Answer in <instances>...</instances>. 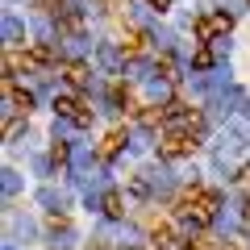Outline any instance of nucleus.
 <instances>
[{
    "instance_id": "f257e3e1",
    "label": "nucleus",
    "mask_w": 250,
    "mask_h": 250,
    "mask_svg": "<svg viewBox=\"0 0 250 250\" xmlns=\"http://www.w3.org/2000/svg\"><path fill=\"white\" fill-rule=\"evenodd\" d=\"M179 213H184L188 225H208L217 217V196L205 192V188H192V192H184V200H179Z\"/></svg>"
},
{
    "instance_id": "f03ea898",
    "label": "nucleus",
    "mask_w": 250,
    "mask_h": 250,
    "mask_svg": "<svg viewBox=\"0 0 250 250\" xmlns=\"http://www.w3.org/2000/svg\"><path fill=\"white\" fill-rule=\"evenodd\" d=\"M229 25H233L229 13H208V17H200L196 38H200V42H208V38H217V34H229Z\"/></svg>"
},
{
    "instance_id": "7ed1b4c3",
    "label": "nucleus",
    "mask_w": 250,
    "mask_h": 250,
    "mask_svg": "<svg viewBox=\"0 0 250 250\" xmlns=\"http://www.w3.org/2000/svg\"><path fill=\"white\" fill-rule=\"evenodd\" d=\"M192 146H196V142H192L188 134H167L159 142V154H163V159H179V154H192Z\"/></svg>"
},
{
    "instance_id": "20e7f679",
    "label": "nucleus",
    "mask_w": 250,
    "mask_h": 250,
    "mask_svg": "<svg viewBox=\"0 0 250 250\" xmlns=\"http://www.w3.org/2000/svg\"><path fill=\"white\" fill-rule=\"evenodd\" d=\"M100 208H104L108 217H121V213H125V200H121V192H104V196H100Z\"/></svg>"
},
{
    "instance_id": "39448f33",
    "label": "nucleus",
    "mask_w": 250,
    "mask_h": 250,
    "mask_svg": "<svg viewBox=\"0 0 250 250\" xmlns=\"http://www.w3.org/2000/svg\"><path fill=\"white\" fill-rule=\"evenodd\" d=\"M121 146H125V129H113V134L104 138V146H100V154H104V159H113Z\"/></svg>"
},
{
    "instance_id": "423d86ee",
    "label": "nucleus",
    "mask_w": 250,
    "mask_h": 250,
    "mask_svg": "<svg viewBox=\"0 0 250 250\" xmlns=\"http://www.w3.org/2000/svg\"><path fill=\"white\" fill-rule=\"evenodd\" d=\"M67 83L83 88V83H88V67H83V62H67Z\"/></svg>"
},
{
    "instance_id": "0eeeda50",
    "label": "nucleus",
    "mask_w": 250,
    "mask_h": 250,
    "mask_svg": "<svg viewBox=\"0 0 250 250\" xmlns=\"http://www.w3.org/2000/svg\"><path fill=\"white\" fill-rule=\"evenodd\" d=\"M213 59H217V50H208V46H200V50L192 54V67H196V71H208V67H213Z\"/></svg>"
},
{
    "instance_id": "6e6552de",
    "label": "nucleus",
    "mask_w": 250,
    "mask_h": 250,
    "mask_svg": "<svg viewBox=\"0 0 250 250\" xmlns=\"http://www.w3.org/2000/svg\"><path fill=\"white\" fill-rule=\"evenodd\" d=\"M21 34H25V25H21L17 17H4V42H17Z\"/></svg>"
},
{
    "instance_id": "1a4fd4ad",
    "label": "nucleus",
    "mask_w": 250,
    "mask_h": 250,
    "mask_svg": "<svg viewBox=\"0 0 250 250\" xmlns=\"http://www.w3.org/2000/svg\"><path fill=\"white\" fill-rule=\"evenodd\" d=\"M121 50H125V54H138V50H142V34H138V29H129V34H125V42H121Z\"/></svg>"
},
{
    "instance_id": "9d476101",
    "label": "nucleus",
    "mask_w": 250,
    "mask_h": 250,
    "mask_svg": "<svg viewBox=\"0 0 250 250\" xmlns=\"http://www.w3.org/2000/svg\"><path fill=\"white\" fill-rule=\"evenodd\" d=\"M150 242H154V246H171V229H167V225H154V233H150Z\"/></svg>"
},
{
    "instance_id": "9b49d317",
    "label": "nucleus",
    "mask_w": 250,
    "mask_h": 250,
    "mask_svg": "<svg viewBox=\"0 0 250 250\" xmlns=\"http://www.w3.org/2000/svg\"><path fill=\"white\" fill-rule=\"evenodd\" d=\"M42 205H50L54 213H59V208H62V196L54 192V188H46V192H42Z\"/></svg>"
},
{
    "instance_id": "f8f14e48",
    "label": "nucleus",
    "mask_w": 250,
    "mask_h": 250,
    "mask_svg": "<svg viewBox=\"0 0 250 250\" xmlns=\"http://www.w3.org/2000/svg\"><path fill=\"white\" fill-rule=\"evenodd\" d=\"M100 62H108V67H117V62H121V54H117L113 46H100Z\"/></svg>"
},
{
    "instance_id": "ddd939ff",
    "label": "nucleus",
    "mask_w": 250,
    "mask_h": 250,
    "mask_svg": "<svg viewBox=\"0 0 250 250\" xmlns=\"http://www.w3.org/2000/svg\"><path fill=\"white\" fill-rule=\"evenodd\" d=\"M34 9H42V13H54V9H59V13H62V0H34Z\"/></svg>"
},
{
    "instance_id": "4468645a",
    "label": "nucleus",
    "mask_w": 250,
    "mask_h": 250,
    "mask_svg": "<svg viewBox=\"0 0 250 250\" xmlns=\"http://www.w3.org/2000/svg\"><path fill=\"white\" fill-rule=\"evenodd\" d=\"M4 192H9V196L17 192V171H4Z\"/></svg>"
},
{
    "instance_id": "2eb2a0df",
    "label": "nucleus",
    "mask_w": 250,
    "mask_h": 250,
    "mask_svg": "<svg viewBox=\"0 0 250 250\" xmlns=\"http://www.w3.org/2000/svg\"><path fill=\"white\" fill-rule=\"evenodd\" d=\"M146 4H154V9H167V0H146Z\"/></svg>"
},
{
    "instance_id": "dca6fc26",
    "label": "nucleus",
    "mask_w": 250,
    "mask_h": 250,
    "mask_svg": "<svg viewBox=\"0 0 250 250\" xmlns=\"http://www.w3.org/2000/svg\"><path fill=\"white\" fill-rule=\"evenodd\" d=\"M246 221H250V200H246Z\"/></svg>"
}]
</instances>
